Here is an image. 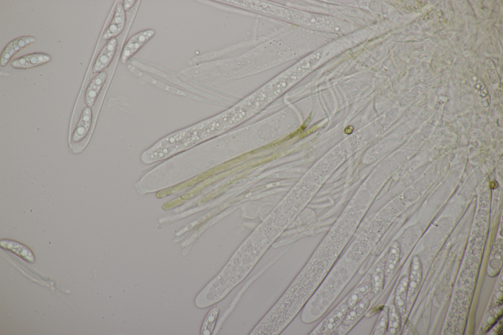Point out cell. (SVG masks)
Returning <instances> with one entry per match:
<instances>
[{"instance_id": "obj_1", "label": "cell", "mask_w": 503, "mask_h": 335, "mask_svg": "<svg viewBox=\"0 0 503 335\" xmlns=\"http://www.w3.org/2000/svg\"><path fill=\"white\" fill-rule=\"evenodd\" d=\"M153 29H146L140 31L132 35L125 44L120 56L123 64L135 55L144 45L155 35Z\"/></svg>"}, {"instance_id": "obj_2", "label": "cell", "mask_w": 503, "mask_h": 335, "mask_svg": "<svg viewBox=\"0 0 503 335\" xmlns=\"http://www.w3.org/2000/svg\"><path fill=\"white\" fill-rule=\"evenodd\" d=\"M348 308L345 302L341 303L315 328L312 334H324L335 330L342 322Z\"/></svg>"}, {"instance_id": "obj_3", "label": "cell", "mask_w": 503, "mask_h": 335, "mask_svg": "<svg viewBox=\"0 0 503 335\" xmlns=\"http://www.w3.org/2000/svg\"><path fill=\"white\" fill-rule=\"evenodd\" d=\"M107 77L108 74L107 72L102 71L98 73L91 80L85 89L84 95L86 107L81 111L83 110L88 111L92 113L95 117L92 108L94 107L98 97L106 82Z\"/></svg>"}, {"instance_id": "obj_4", "label": "cell", "mask_w": 503, "mask_h": 335, "mask_svg": "<svg viewBox=\"0 0 503 335\" xmlns=\"http://www.w3.org/2000/svg\"><path fill=\"white\" fill-rule=\"evenodd\" d=\"M36 38L32 36H22L9 42L3 49L0 56V65L6 66L20 51L34 43Z\"/></svg>"}, {"instance_id": "obj_5", "label": "cell", "mask_w": 503, "mask_h": 335, "mask_svg": "<svg viewBox=\"0 0 503 335\" xmlns=\"http://www.w3.org/2000/svg\"><path fill=\"white\" fill-rule=\"evenodd\" d=\"M126 23V11L122 3L119 2L116 5L112 19L104 31L102 39L109 40L115 38L123 31Z\"/></svg>"}, {"instance_id": "obj_6", "label": "cell", "mask_w": 503, "mask_h": 335, "mask_svg": "<svg viewBox=\"0 0 503 335\" xmlns=\"http://www.w3.org/2000/svg\"><path fill=\"white\" fill-rule=\"evenodd\" d=\"M117 40L116 38L108 41L101 49L97 56L92 67L93 73H99L103 71L111 63L115 55L117 47Z\"/></svg>"}, {"instance_id": "obj_7", "label": "cell", "mask_w": 503, "mask_h": 335, "mask_svg": "<svg viewBox=\"0 0 503 335\" xmlns=\"http://www.w3.org/2000/svg\"><path fill=\"white\" fill-rule=\"evenodd\" d=\"M52 59V56L46 53H31L13 60L11 66L16 69H27L44 65Z\"/></svg>"}, {"instance_id": "obj_8", "label": "cell", "mask_w": 503, "mask_h": 335, "mask_svg": "<svg viewBox=\"0 0 503 335\" xmlns=\"http://www.w3.org/2000/svg\"><path fill=\"white\" fill-rule=\"evenodd\" d=\"M422 278V267L421 262L418 256L413 257L410 266V272L408 277L407 298H410L418 289Z\"/></svg>"}, {"instance_id": "obj_9", "label": "cell", "mask_w": 503, "mask_h": 335, "mask_svg": "<svg viewBox=\"0 0 503 335\" xmlns=\"http://www.w3.org/2000/svg\"><path fill=\"white\" fill-rule=\"evenodd\" d=\"M408 277L403 276L399 280L395 290L394 297L395 307L400 315L405 312L406 302L407 299Z\"/></svg>"}, {"instance_id": "obj_10", "label": "cell", "mask_w": 503, "mask_h": 335, "mask_svg": "<svg viewBox=\"0 0 503 335\" xmlns=\"http://www.w3.org/2000/svg\"><path fill=\"white\" fill-rule=\"evenodd\" d=\"M369 305V300L367 298H363L350 308V310L346 313L341 322L342 325L349 326L354 324L365 312Z\"/></svg>"}, {"instance_id": "obj_11", "label": "cell", "mask_w": 503, "mask_h": 335, "mask_svg": "<svg viewBox=\"0 0 503 335\" xmlns=\"http://www.w3.org/2000/svg\"><path fill=\"white\" fill-rule=\"evenodd\" d=\"M1 247L9 250L27 262L32 263L34 261L33 253L27 247L21 243L10 240H2L0 242Z\"/></svg>"}, {"instance_id": "obj_12", "label": "cell", "mask_w": 503, "mask_h": 335, "mask_svg": "<svg viewBox=\"0 0 503 335\" xmlns=\"http://www.w3.org/2000/svg\"><path fill=\"white\" fill-rule=\"evenodd\" d=\"M364 281L354 289L349 295L345 302L348 308H351L364 298L371 288V283L368 280Z\"/></svg>"}, {"instance_id": "obj_13", "label": "cell", "mask_w": 503, "mask_h": 335, "mask_svg": "<svg viewBox=\"0 0 503 335\" xmlns=\"http://www.w3.org/2000/svg\"><path fill=\"white\" fill-rule=\"evenodd\" d=\"M219 313L218 307H214L209 311L202 323L201 335H210L213 333Z\"/></svg>"}, {"instance_id": "obj_14", "label": "cell", "mask_w": 503, "mask_h": 335, "mask_svg": "<svg viewBox=\"0 0 503 335\" xmlns=\"http://www.w3.org/2000/svg\"><path fill=\"white\" fill-rule=\"evenodd\" d=\"M400 247L397 242L392 245L385 266V274L386 277L390 276L395 269L399 259Z\"/></svg>"}, {"instance_id": "obj_15", "label": "cell", "mask_w": 503, "mask_h": 335, "mask_svg": "<svg viewBox=\"0 0 503 335\" xmlns=\"http://www.w3.org/2000/svg\"><path fill=\"white\" fill-rule=\"evenodd\" d=\"M400 314L395 306L391 305L388 308V322L387 333L390 335H395L398 333L401 324Z\"/></svg>"}, {"instance_id": "obj_16", "label": "cell", "mask_w": 503, "mask_h": 335, "mask_svg": "<svg viewBox=\"0 0 503 335\" xmlns=\"http://www.w3.org/2000/svg\"><path fill=\"white\" fill-rule=\"evenodd\" d=\"M382 263L376 267L371 279V288L374 293H378L383 288L385 274V267Z\"/></svg>"}, {"instance_id": "obj_17", "label": "cell", "mask_w": 503, "mask_h": 335, "mask_svg": "<svg viewBox=\"0 0 503 335\" xmlns=\"http://www.w3.org/2000/svg\"><path fill=\"white\" fill-rule=\"evenodd\" d=\"M388 322V308L385 307L381 311L373 329L374 335H383L387 330Z\"/></svg>"}, {"instance_id": "obj_18", "label": "cell", "mask_w": 503, "mask_h": 335, "mask_svg": "<svg viewBox=\"0 0 503 335\" xmlns=\"http://www.w3.org/2000/svg\"><path fill=\"white\" fill-rule=\"evenodd\" d=\"M136 0H125L123 1L122 5L125 11L130 10L136 4Z\"/></svg>"}]
</instances>
